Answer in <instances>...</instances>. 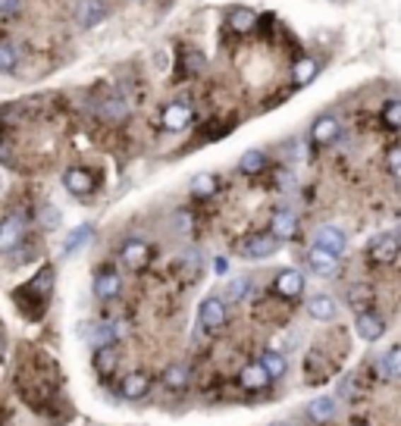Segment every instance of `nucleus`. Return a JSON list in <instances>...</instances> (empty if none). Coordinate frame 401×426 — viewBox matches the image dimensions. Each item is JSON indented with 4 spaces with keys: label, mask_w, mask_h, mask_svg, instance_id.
<instances>
[{
    "label": "nucleus",
    "mask_w": 401,
    "mask_h": 426,
    "mask_svg": "<svg viewBox=\"0 0 401 426\" xmlns=\"http://www.w3.org/2000/svg\"><path fill=\"white\" fill-rule=\"evenodd\" d=\"M88 235H91V229H88V226H79V232H72V235L66 238V254H72V251H76L79 244H82Z\"/></svg>",
    "instance_id": "32"
},
{
    "label": "nucleus",
    "mask_w": 401,
    "mask_h": 426,
    "mask_svg": "<svg viewBox=\"0 0 401 426\" xmlns=\"http://www.w3.org/2000/svg\"><path fill=\"white\" fill-rule=\"evenodd\" d=\"M116 364H120V355H116L113 345H104V348H98V355H94V370H98L100 377H113Z\"/></svg>",
    "instance_id": "19"
},
{
    "label": "nucleus",
    "mask_w": 401,
    "mask_h": 426,
    "mask_svg": "<svg viewBox=\"0 0 401 426\" xmlns=\"http://www.w3.org/2000/svg\"><path fill=\"white\" fill-rule=\"evenodd\" d=\"M298 232V220L291 211H276L273 213V235L279 238V242H286V238H291Z\"/></svg>",
    "instance_id": "16"
},
{
    "label": "nucleus",
    "mask_w": 401,
    "mask_h": 426,
    "mask_svg": "<svg viewBox=\"0 0 401 426\" xmlns=\"http://www.w3.org/2000/svg\"><path fill=\"white\" fill-rule=\"evenodd\" d=\"M308 414H310V420H317V423L332 420V417H335V401L332 398H313Z\"/></svg>",
    "instance_id": "22"
},
{
    "label": "nucleus",
    "mask_w": 401,
    "mask_h": 426,
    "mask_svg": "<svg viewBox=\"0 0 401 426\" xmlns=\"http://www.w3.org/2000/svg\"><path fill=\"white\" fill-rule=\"evenodd\" d=\"M317 72H320L317 60H313V57H301V60L295 63V82L308 85V82H313V78H317Z\"/></svg>",
    "instance_id": "24"
},
{
    "label": "nucleus",
    "mask_w": 401,
    "mask_h": 426,
    "mask_svg": "<svg viewBox=\"0 0 401 426\" xmlns=\"http://www.w3.org/2000/svg\"><path fill=\"white\" fill-rule=\"evenodd\" d=\"M339 135H342V126H339V119H335V117H320L317 122H313V129H310L313 144H332Z\"/></svg>",
    "instance_id": "9"
},
{
    "label": "nucleus",
    "mask_w": 401,
    "mask_h": 426,
    "mask_svg": "<svg viewBox=\"0 0 401 426\" xmlns=\"http://www.w3.org/2000/svg\"><path fill=\"white\" fill-rule=\"evenodd\" d=\"M135 4H138V0H135Z\"/></svg>",
    "instance_id": "38"
},
{
    "label": "nucleus",
    "mask_w": 401,
    "mask_h": 426,
    "mask_svg": "<svg viewBox=\"0 0 401 426\" xmlns=\"http://www.w3.org/2000/svg\"><path fill=\"white\" fill-rule=\"evenodd\" d=\"M122 264L129 270H144L151 264V248L144 242H126L122 244Z\"/></svg>",
    "instance_id": "7"
},
{
    "label": "nucleus",
    "mask_w": 401,
    "mask_h": 426,
    "mask_svg": "<svg viewBox=\"0 0 401 426\" xmlns=\"http://www.w3.org/2000/svg\"><path fill=\"white\" fill-rule=\"evenodd\" d=\"M216 191V179L214 176H198L192 182V194H198V198H207V194Z\"/></svg>",
    "instance_id": "31"
},
{
    "label": "nucleus",
    "mask_w": 401,
    "mask_h": 426,
    "mask_svg": "<svg viewBox=\"0 0 401 426\" xmlns=\"http://www.w3.org/2000/svg\"><path fill=\"white\" fill-rule=\"evenodd\" d=\"M276 426H282V423H276Z\"/></svg>",
    "instance_id": "37"
},
{
    "label": "nucleus",
    "mask_w": 401,
    "mask_h": 426,
    "mask_svg": "<svg viewBox=\"0 0 401 426\" xmlns=\"http://www.w3.org/2000/svg\"><path fill=\"white\" fill-rule=\"evenodd\" d=\"M23 220L19 216H6L0 220V251H13L19 242H23Z\"/></svg>",
    "instance_id": "8"
},
{
    "label": "nucleus",
    "mask_w": 401,
    "mask_h": 426,
    "mask_svg": "<svg viewBox=\"0 0 401 426\" xmlns=\"http://www.w3.org/2000/svg\"><path fill=\"white\" fill-rule=\"evenodd\" d=\"M120 276H116V273H98V279H94V295H98V298H104V301H110V298H116V295H120Z\"/></svg>",
    "instance_id": "18"
},
{
    "label": "nucleus",
    "mask_w": 401,
    "mask_h": 426,
    "mask_svg": "<svg viewBox=\"0 0 401 426\" xmlns=\"http://www.w3.org/2000/svg\"><path fill=\"white\" fill-rule=\"evenodd\" d=\"M389 166L395 170V166H401V150H392V157H389Z\"/></svg>",
    "instance_id": "34"
},
{
    "label": "nucleus",
    "mask_w": 401,
    "mask_h": 426,
    "mask_svg": "<svg viewBox=\"0 0 401 426\" xmlns=\"http://www.w3.org/2000/svg\"><path fill=\"white\" fill-rule=\"evenodd\" d=\"M163 386H166V389H185V386H188V370H185L182 364L170 367V370L163 373Z\"/></svg>",
    "instance_id": "27"
},
{
    "label": "nucleus",
    "mask_w": 401,
    "mask_h": 426,
    "mask_svg": "<svg viewBox=\"0 0 401 426\" xmlns=\"http://www.w3.org/2000/svg\"><path fill=\"white\" fill-rule=\"evenodd\" d=\"M392 172H395V179H398V185H401V166H395V170H392Z\"/></svg>",
    "instance_id": "36"
},
{
    "label": "nucleus",
    "mask_w": 401,
    "mask_h": 426,
    "mask_svg": "<svg viewBox=\"0 0 401 426\" xmlns=\"http://www.w3.org/2000/svg\"><path fill=\"white\" fill-rule=\"evenodd\" d=\"M198 320L201 326L207 332H216L226 323V301L216 298V295H210V298L201 301V310H198Z\"/></svg>",
    "instance_id": "2"
},
{
    "label": "nucleus",
    "mask_w": 401,
    "mask_h": 426,
    "mask_svg": "<svg viewBox=\"0 0 401 426\" xmlns=\"http://www.w3.org/2000/svg\"><path fill=\"white\" fill-rule=\"evenodd\" d=\"M19 10V0H0V13H16Z\"/></svg>",
    "instance_id": "33"
},
{
    "label": "nucleus",
    "mask_w": 401,
    "mask_h": 426,
    "mask_svg": "<svg viewBox=\"0 0 401 426\" xmlns=\"http://www.w3.org/2000/svg\"><path fill=\"white\" fill-rule=\"evenodd\" d=\"M383 122L389 129H401V100H385L383 107Z\"/></svg>",
    "instance_id": "28"
},
{
    "label": "nucleus",
    "mask_w": 401,
    "mask_h": 426,
    "mask_svg": "<svg viewBox=\"0 0 401 426\" xmlns=\"http://www.w3.org/2000/svg\"><path fill=\"white\" fill-rule=\"evenodd\" d=\"M122 398H129V401H141L144 395L151 392V379L144 377V373H132V377H126L122 379Z\"/></svg>",
    "instance_id": "13"
},
{
    "label": "nucleus",
    "mask_w": 401,
    "mask_h": 426,
    "mask_svg": "<svg viewBox=\"0 0 401 426\" xmlns=\"http://www.w3.org/2000/svg\"><path fill=\"white\" fill-rule=\"evenodd\" d=\"M308 314L313 316V320H332L335 314H339V304L330 298V295H313V298L308 301Z\"/></svg>",
    "instance_id": "15"
},
{
    "label": "nucleus",
    "mask_w": 401,
    "mask_h": 426,
    "mask_svg": "<svg viewBox=\"0 0 401 426\" xmlns=\"http://www.w3.org/2000/svg\"><path fill=\"white\" fill-rule=\"evenodd\" d=\"M254 23H257V16H254L248 6H236V10H229V28L232 32H238V35H245V32H251Z\"/></svg>",
    "instance_id": "21"
},
{
    "label": "nucleus",
    "mask_w": 401,
    "mask_h": 426,
    "mask_svg": "<svg viewBox=\"0 0 401 426\" xmlns=\"http://www.w3.org/2000/svg\"><path fill=\"white\" fill-rule=\"evenodd\" d=\"M308 264H310V270L317 273V276H332V273L339 270V254H332V251L313 244L310 254H308Z\"/></svg>",
    "instance_id": "5"
},
{
    "label": "nucleus",
    "mask_w": 401,
    "mask_h": 426,
    "mask_svg": "<svg viewBox=\"0 0 401 426\" xmlns=\"http://www.w3.org/2000/svg\"><path fill=\"white\" fill-rule=\"evenodd\" d=\"M383 367L392 379H401V348H392L389 355L383 357Z\"/></svg>",
    "instance_id": "30"
},
{
    "label": "nucleus",
    "mask_w": 401,
    "mask_h": 426,
    "mask_svg": "<svg viewBox=\"0 0 401 426\" xmlns=\"http://www.w3.org/2000/svg\"><path fill=\"white\" fill-rule=\"evenodd\" d=\"M248 292H251V279H232L226 288V304H238Z\"/></svg>",
    "instance_id": "26"
},
{
    "label": "nucleus",
    "mask_w": 401,
    "mask_h": 426,
    "mask_svg": "<svg viewBox=\"0 0 401 426\" xmlns=\"http://www.w3.org/2000/svg\"><path fill=\"white\" fill-rule=\"evenodd\" d=\"M120 336H122V323H116V326L113 323H100V326H94V332L88 338H91L94 348H104V345H113Z\"/></svg>",
    "instance_id": "20"
},
{
    "label": "nucleus",
    "mask_w": 401,
    "mask_h": 426,
    "mask_svg": "<svg viewBox=\"0 0 401 426\" xmlns=\"http://www.w3.org/2000/svg\"><path fill=\"white\" fill-rule=\"evenodd\" d=\"M19 63V54L13 45H0V72H13Z\"/></svg>",
    "instance_id": "29"
},
{
    "label": "nucleus",
    "mask_w": 401,
    "mask_h": 426,
    "mask_svg": "<svg viewBox=\"0 0 401 426\" xmlns=\"http://www.w3.org/2000/svg\"><path fill=\"white\" fill-rule=\"evenodd\" d=\"M63 185H66L72 194H88L94 189V179L88 170H69L66 176H63Z\"/></svg>",
    "instance_id": "17"
},
{
    "label": "nucleus",
    "mask_w": 401,
    "mask_h": 426,
    "mask_svg": "<svg viewBox=\"0 0 401 426\" xmlns=\"http://www.w3.org/2000/svg\"><path fill=\"white\" fill-rule=\"evenodd\" d=\"M107 13H110L107 0H82L79 10H76V25L79 28H91V25H98L100 19H107Z\"/></svg>",
    "instance_id": "3"
},
{
    "label": "nucleus",
    "mask_w": 401,
    "mask_h": 426,
    "mask_svg": "<svg viewBox=\"0 0 401 426\" xmlns=\"http://www.w3.org/2000/svg\"><path fill=\"white\" fill-rule=\"evenodd\" d=\"M238 382H242L248 392H260V389H267L273 379H269V373H267L264 364H248L245 370H242V377H238Z\"/></svg>",
    "instance_id": "10"
},
{
    "label": "nucleus",
    "mask_w": 401,
    "mask_h": 426,
    "mask_svg": "<svg viewBox=\"0 0 401 426\" xmlns=\"http://www.w3.org/2000/svg\"><path fill=\"white\" fill-rule=\"evenodd\" d=\"M276 251H279V238L273 232H254V235L242 238V244H238V254H242L245 261H267Z\"/></svg>",
    "instance_id": "1"
},
{
    "label": "nucleus",
    "mask_w": 401,
    "mask_h": 426,
    "mask_svg": "<svg viewBox=\"0 0 401 426\" xmlns=\"http://www.w3.org/2000/svg\"><path fill=\"white\" fill-rule=\"evenodd\" d=\"M188 122H192V107L188 104H170L163 110V129H170V132H176V129H185Z\"/></svg>",
    "instance_id": "12"
},
{
    "label": "nucleus",
    "mask_w": 401,
    "mask_h": 426,
    "mask_svg": "<svg viewBox=\"0 0 401 426\" xmlns=\"http://www.w3.org/2000/svg\"><path fill=\"white\" fill-rule=\"evenodd\" d=\"M267 166V154L264 150H248V154L238 160V170L245 172V176H254V172H260Z\"/></svg>",
    "instance_id": "23"
},
{
    "label": "nucleus",
    "mask_w": 401,
    "mask_h": 426,
    "mask_svg": "<svg viewBox=\"0 0 401 426\" xmlns=\"http://www.w3.org/2000/svg\"><path fill=\"white\" fill-rule=\"evenodd\" d=\"M260 364L267 367L269 379H282V377H286V357H282L279 351H269V355H264V360H260Z\"/></svg>",
    "instance_id": "25"
},
{
    "label": "nucleus",
    "mask_w": 401,
    "mask_h": 426,
    "mask_svg": "<svg viewBox=\"0 0 401 426\" xmlns=\"http://www.w3.org/2000/svg\"><path fill=\"white\" fill-rule=\"evenodd\" d=\"M354 329H357V336L364 338V342H376V338H383V320H379L376 314H357V320H354Z\"/></svg>",
    "instance_id": "11"
},
{
    "label": "nucleus",
    "mask_w": 401,
    "mask_h": 426,
    "mask_svg": "<svg viewBox=\"0 0 401 426\" xmlns=\"http://www.w3.org/2000/svg\"><path fill=\"white\" fill-rule=\"evenodd\" d=\"M273 292L279 298H298L304 292V276L298 270H282L279 276L273 279Z\"/></svg>",
    "instance_id": "4"
},
{
    "label": "nucleus",
    "mask_w": 401,
    "mask_h": 426,
    "mask_svg": "<svg viewBox=\"0 0 401 426\" xmlns=\"http://www.w3.org/2000/svg\"><path fill=\"white\" fill-rule=\"evenodd\" d=\"M398 257V238L395 235H376L370 242V261L373 264H392Z\"/></svg>",
    "instance_id": "6"
},
{
    "label": "nucleus",
    "mask_w": 401,
    "mask_h": 426,
    "mask_svg": "<svg viewBox=\"0 0 401 426\" xmlns=\"http://www.w3.org/2000/svg\"><path fill=\"white\" fill-rule=\"evenodd\" d=\"M214 266H216V273H226V270H229V264H226V261H223V257H220V261H216Z\"/></svg>",
    "instance_id": "35"
},
{
    "label": "nucleus",
    "mask_w": 401,
    "mask_h": 426,
    "mask_svg": "<svg viewBox=\"0 0 401 426\" xmlns=\"http://www.w3.org/2000/svg\"><path fill=\"white\" fill-rule=\"evenodd\" d=\"M313 244H320V248H326V251H332V254H345V235H342V229H335V226H323L317 232V242Z\"/></svg>",
    "instance_id": "14"
}]
</instances>
